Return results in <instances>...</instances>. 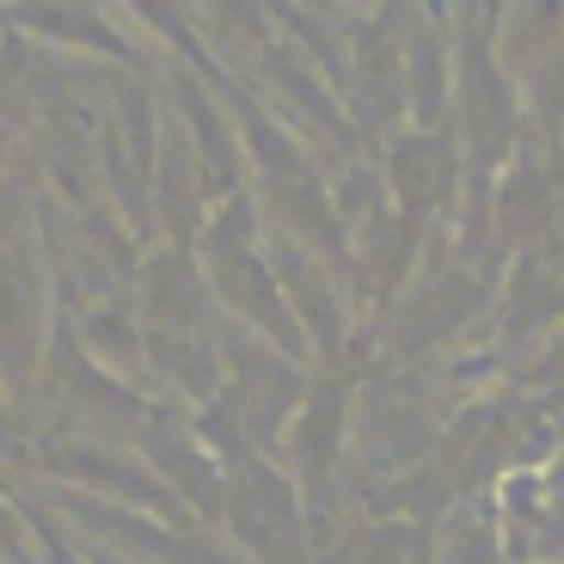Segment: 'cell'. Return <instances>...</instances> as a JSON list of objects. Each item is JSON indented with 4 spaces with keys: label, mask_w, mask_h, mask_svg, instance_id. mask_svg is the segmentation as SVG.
<instances>
[{
    "label": "cell",
    "mask_w": 564,
    "mask_h": 564,
    "mask_svg": "<svg viewBox=\"0 0 564 564\" xmlns=\"http://www.w3.org/2000/svg\"><path fill=\"white\" fill-rule=\"evenodd\" d=\"M227 473V503L221 522L240 540L258 564H313V528H307V503H301L295 479L270 466L258 448H240L221 460Z\"/></svg>",
    "instance_id": "cell-1"
},
{
    "label": "cell",
    "mask_w": 564,
    "mask_h": 564,
    "mask_svg": "<svg viewBox=\"0 0 564 564\" xmlns=\"http://www.w3.org/2000/svg\"><path fill=\"white\" fill-rule=\"evenodd\" d=\"M344 436H350V381H344L338 368L307 375V393H301L295 417L282 430V460H289V479H295V491L307 509L319 503L325 485H332Z\"/></svg>",
    "instance_id": "cell-2"
},
{
    "label": "cell",
    "mask_w": 564,
    "mask_h": 564,
    "mask_svg": "<svg viewBox=\"0 0 564 564\" xmlns=\"http://www.w3.org/2000/svg\"><path fill=\"white\" fill-rule=\"evenodd\" d=\"M50 282L31 246H0V381L31 387L50 350Z\"/></svg>",
    "instance_id": "cell-3"
},
{
    "label": "cell",
    "mask_w": 564,
    "mask_h": 564,
    "mask_svg": "<svg viewBox=\"0 0 564 564\" xmlns=\"http://www.w3.org/2000/svg\"><path fill=\"white\" fill-rule=\"evenodd\" d=\"M270 270H276L282 301L295 313L307 350H319L325 362H338L344 344H350V307L338 295V270L325 264L313 246L289 240V234H276V246H270Z\"/></svg>",
    "instance_id": "cell-4"
},
{
    "label": "cell",
    "mask_w": 564,
    "mask_h": 564,
    "mask_svg": "<svg viewBox=\"0 0 564 564\" xmlns=\"http://www.w3.org/2000/svg\"><path fill=\"white\" fill-rule=\"evenodd\" d=\"M135 442H141V460L154 466V479L166 485V491L178 497L197 522H221L227 473H221V460H215V448L191 430V423L154 411V417L135 430Z\"/></svg>",
    "instance_id": "cell-5"
},
{
    "label": "cell",
    "mask_w": 564,
    "mask_h": 564,
    "mask_svg": "<svg viewBox=\"0 0 564 564\" xmlns=\"http://www.w3.org/2000/svg\"><path fill=\"white\" fill-rule=\"evenodd\" d=\"M460 191V148H454L448 129H399L393 148H387V197L393 215L405 227H417L442 209V203Z\"/></svg>",
    "instance_id": "cell-6"
},
{
    "label": "cell",
    "mask_w": 564,
    "mask_h": 564,
    "mask_svg": "<svg viewBox=\"0 0 564 564\" xmlns=\"http://www.w3.org/2000/svg\"><path fill=\"white\" fill-rule=\"evenodd\" d=\"M436 564H509L503 522H497V497H473L448 516L436 540Z\"/></svg>",
    "instance_id": "cell-7"
},
{
    "label": "cell",
    "mask_w": 564,
    "mask_h": 564,
    "mask_svg": "<svg viewBox=\"0 0 564 564\" xmlns=\"http://www.w3.org/2000/svg\"><path fill=\"white\" fill-rule=\"evenodd\" d=\"M19 31H37L50 43H68V50H99V56H123L129 62V43L105 25V13L93 7H19L13 13Z\"/></svg>",
    "instance_id": "cell-8"
},
{
    "label": "cell",
    "mask_w": 564,
    "mask_h": 564,
    "mask_svg": "<svg viewBox=\"0 0 564 564\" xmlns=\"http://www.w3.org/2000/svg\"><path fill=\"white\" fill-rule=\"evenodd\" d=\"M7 454H19V411H13L7 381H0V460H7Z\"/></svg>",
    "instance_id": "cell-9"
},
{
    "label": "cell",
    "mask_w": 564,
    "mask_h": 564,
    "mask_svg": "<svg viewBox=\"0 0 564 564\" xmlns=\"http://www.w3.org/2000/svg\"><path fill=\"white\" fill-rule=\"evenodd\" d=\"M0 160H7V129H0Z\"/></svg>",
    "instance_id": "cell-10"
}]
</instances>
